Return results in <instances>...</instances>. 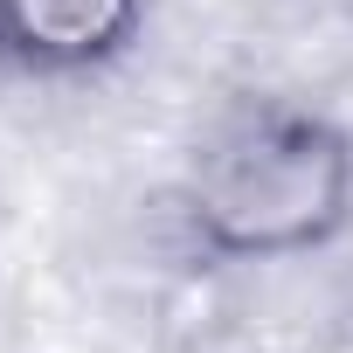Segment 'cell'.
Listing matches in <instances>:
<instances>
[{
  "mask_svg": "<svg viewBox=\"0 0 353 353\" xmlns=\"http://www.w3.org/2000/svg\"><path fill=\"white\" fill-rule=\"evenodd\" d=\"M181 229L215 263H284L353 229V139L312 104L222 111L181 173Z\"/></svg>",
  "mask_w": 353,
  "mask_h": 353,
  "instance_id": "cell-1",
  "label": "cell"
},
{
  "mask_svg": "<svg viewBox=\"0 0 353 353\" xmlns=\"http://www.w3.org/2000/svg\"><path fill=\"white\" fill-rule=\"evenodd\" d=\"M0 70H14V42H8V14H0Z\"/></svg>",
  "mask_w": 353,
  "mask_h": 353,
  "instance_id": "cell-3",
  "label": "cell"
},
{
  "mask_svg": "<svg viewBox=\"0 0 353 353\" xmlns=\"http://www.w3.org/2000/svg\"><path fill=\"white\" fill-rule=\"evenodd\" d=\"M0 14H8L14 70L90 77L139 42L145 0H0Z\"/></svg>",
  "mask_w": 353,
  "mask_h": 353,
  "instance_id": "cell-2",
  "label": "cell"
}]
</instances>
